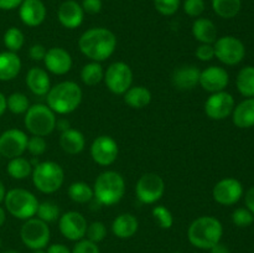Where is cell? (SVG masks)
I'll list each match as a JSON object with an SVG mask.
<instances>
[{"label":"cell","instance_id":"5","mask_svg":"<svg viewBox=\"0 0 254 253\" xmlns=\"http://www.w3.org/2000/svg\"><path fill=\"white\" fill-rule=\"evenodd\" d=\"M32 184L42 193H54L62 188L64 171L56 161H41L32 169Z\"/></svg>","mask_w":254,"mask_h":253},{"label":"cell","instance_id":"52","mask_svg":"<svg viewBox=\"0 0 254 253\" xmlns=\"http://www.w3.org/2000/svg\"><path fill=\"white\" fill-rule=\"evenodd\" d=\"M6 97L4 96L2 92H0V117L6 112Z\"/></svg>","mask_w":254,"mask_h":253},{"label":"cell","instance_id":"8","mask_svg":"<svg viewBox=\"0 0 254 253\" xmlns=\"http://www.w3.org/2000/svg\"><path fill=\"white\" fill-rule=\"evenodd\" d=\"M20 238L27 248L32 251L45 250L51 238L49 223L37 217L29 218L20 230Z\"/></svg>","mask_w":254,"mask_h":253},{"label":"cell","instance_id":"48","mask_svg":"<svg viewBox=\"0 0 254 253\" xmlns=\"http://www.w3.org/2000/svg\"><path fill=\"white\" fill-rule=\"evenodd\" d=\"M47 253H72L67 246L62 245V243H54V245L49 246L46 251Z\"/></svg>","mask_w":254,"mask_h":253},{"label":"cell","instance_id":"35","mask_svg":"<svg viewBox=\"0 0 254 253\" xmlns=\"http://www.w3.org/2000/svg\"><path fill=\"white\" fill-rule=\"evenodd\" d=\"M37 218L42 220L46 223L55 222L60 218L61 216V210H60L59 205L54 201H42L39 203V207H37Z\"/></svg>","mask_w":254,"mask_h":253},{"label":"cell","instance_id":"56","mask_svg":"<svg viewBox=\"0 0 254 253\" xmlns=\"http://www.w3.org/2000/svg\"><path fill=\"white\" fill-rule=\"evenodd\" d=\"M32 253H47V252H46V251H44V250H36V251H34Z\"/></svg>","mask_w":254,"mask_h":253},{"label":"cell","instance_id":"39","mask_svg":"<svg viewBox=\"0 0 254 253\" xmlns=\"http://www.w3.org/2000/svg\"><path fill=\"white\" fill-rule=\"evenodd\" d=\"M181 0H154V7L164 16H173L180 9Z\"/></svg>","mask_w":254,"mask_h":253},{"label":"cell","instance_id":"47","mask_svg":"<svg viewBox=\"0 0 254 253\" xmlns=\"http://www.w3.org/2000/svg\"><path fill=\"white\" fill-rule=\"evenodd\" d=\"M24 0H0V10H14L21 5Z\"/></svg>","mask_w":254,"mask_h":253},{"label":"cell","instance_id":"46","mask_svg":"<svg viewBox=\"0 0 254 253\" xmlns=\"http://www.w3.org/2000/svg\"><path fill=\"white\" fill-rule=\"evenodd\" d=\"M47 50L45 49L44 45L41 44H34L29 50V55L31 57V60L34 61H44L45 59V55H46Z\"/></svg>","mask_w":254,"mask_h":253},{"label":"cell","instance_id":"40","mask_svg":"<svg viewBox=\"0 0 254 253\" xmlns=\"http://www.w3.org/2000/svg\"><path fill=\"white\" fill-rule=\"evenodd\" d=\"M232 222L237 227H248L254 222V215L247 207L236 208L232 213Z\"/></svg>","mask_w":254,"mask_h":253},{"label":"cell","instance_id":"26","mask_svg":"<svg viewBox=\"0 0 254 253\" xmlns=\"http://www.w3.org/2000/svg\"><path fill=\"white\" fill-rule=\"evenodd\" d=\"M192 36L195 37L196 41L200 44H211L213 45L217 40V27L212 20L207 17H197L193 21L192 27Z\"/></svg>","mask_w":254,"mask_h":253},{"label":"cell","instance_id":"15","mask_svg":"<svg viewBox=\"0 0 254 253\" xmlns=\"http://www.w3.org/2000/svg\"><path fill=\"white\" fill-rule=\"evenodd\" d=\"M235 109V98L226 91L211 93L205 102L206 116L213 121H223L232 114Z\"/></svg>","mask_w":254,"mask_h":253},{"label":"cell","instance_id":"59","mask_svg":"<svg viewBox=\"0 0 254 253\" xmlns=\"http://www.w3.org/2000/svg\"><path fill=\"white\" fill-rule=\"evenodd\" d=\"M0 158H1V155H0Z\"/></svg>","mask_w":254,"mask_h":253},{"label":"cell","instance_id":"41","mask_svg":"<svg viewBox=\"0 0 254 253\" xmlns=\"http://www.w3.org/2000/svg\"><path fill=\"white\" fill-rule=\"evenodd\" d=\"M47 149V143L45 140V136H39V135H32L30 136L29 140H27V148L26 150L31 154L34 158L45 154Z\"/></svg>","mask_w":254,"mask_h":253},{"label":"cell","instance_id":"50","mask_svg":"<svg viewBox=\"0 0 254 253\" xmlns=\"http://www.w3.org/2000/svg\"><path fill=\"white\" fill-rule=\"evenodd\" d=\"M208 251H210V253H231L230 248L221 242H218L217 245H215L212 248H211V250H208Z\"/></svg>","mask_w":254,"mask_h":253},{"label":"cell","instance_id":"24","mask_svg":"<svg viewBox=\"0 0 254 253\" xmlns=\"http://www.w3.org/2000/svg\"><path fill=\"white\" fill-rule=\"evenodd\" d=\"M21 60L16 52H0V81L9 82L16 78L21 71Z\"/></svg>","mask_w":254,"mask_h":253},{"label":"cell","instance_id":"7","mask_svg":"<svg viewBox=\"0 0 254 253\" xmlns=\"http://www.w3.org/2000/svg\"><path fill=\"white\" fill-rule=\"evenodd\" d=\"M56 113L47 104H32L24 116V124L31 135L47 136L56 129Z\"/></svg>","mask_w":254,"mask_h":253},{"label":"cell","instance_id":"9","mask_svg":"<svg viewBox=\"0 0 254 253\" xmlns=\"http://www.w3.org/2000/svg\"><path fill=\"white\" fill-rule=\"evenodd\" d=\"M103 81L112 93L121 96L126 93L133 84V71L126 62H113L104 71Z\"/></svg>","mask_w":254,"mask_h":253},{"label":"cell","instance_id":"38","mask_svg":"<svg viewBox=\"0 0 254 253\" xmlns=\"http://www.w3.org/2000/svg\"><path fill=\"white\" fill-rule=\"evenodd\" d=\"M86 237L87 240L98 245L99 242H102L107 237L106 225L102 221H94V222L89 223L88 227H87Z\"/></svg>","mask_w":254,"mask_h":253},{"label":"cell","instance_id":"29","mask_svg":"<svg viewBox=\"0 0 254 253\" xmlns=\"http://www.w3.org/2000/svg\"><path fill=\"white\" fill-rule=\"evenodd\" d=\"M32 169L30 160H27L24 156H17V158L10 159L9 164L6 166V171L10 175V178L15 180H25L29 176H31Z\"/></svg>","mask_w":254,"mask_h":253},{"label":"cell","instance_id":"42","mask_svg":"<svg viewBox=\"0 0 254 253\" xmlns=\"http://www.w3.org/2000/svg\"><path fill=\"white\" fill-rule=\"evenodd\" d=\"M184 11L191 17H200L205 11V0H185L183 2Z\"/></svg>","mask_w":254,"mask_h":253},{"label":"cell","instance_id":"18","mask_svg":"<svg viewBox=\"0 0 254 253\" xmlns=\"http://www.w3.org/2000/svg\"><path fill=\"white\" fill-rule=\"evenodd\" d=\"M230 82L228 72L223 67L220 66H208L202 69L200 73V84L203 91L208 93H216V92L225 91L226 87Z\"/></svg>","mask_w":254,"mask_h":253},{"label":"cell","instance_id":"49","mask_svg":"<svg viewBox=\"0 0 254 253\" xmlns=\"http://www.w3.org/2000/svg\"><path fill=\"white\" fill-rule=\"evenodd\" d=\"M245 202H246V207H247L248 210H250L254 215V186L246 192Z\"/></svg>","mask_w":254,"mask_h":253},{"label":"cell","instance_id":"19","mask_svg":"<svg viewBox=\"0 0 254 253\" xmlns=\"http://www.w3.org/2000/svg\"><path fill=\"white\" fill-rule=\"evenodd\" d=\"M46 6L42 0H24L19 6L20 20L29 27L40 26L46 19Z\"/></svg>","mask_w":254,"mask_h":253},{"label":"cell","instance_id":"36","mask_svg":"<svg viewBox=\"0 0 254 253\" xmlns=\"http://www.w3.org/2000/svg\"><path fill=\"white\" fill-rule=\"evenodd\" d=\"M6 108L12 114H25L30 108V101L25 93L14 92L6 97Z\"/></svg>","mask_w":254,"mask_h":253},{"label":"cell","instance_id":"51","mask_svg":"<svg viewBox=\"0 0 254 253\" xmlns=\"http://www.w3.org/2000/svg\"><path fill=\"white\" fill-rule=\"evenodd\" d=\"M56 128L59 129V130L62 133V131L67 130V129H69V128H71V126H69V122L67 121V119L62 118V119H57Z\"/></svg>","mask_w":254,"mask_h":253},{"label":"cell","instance_id":"20","mask_svg":"<svg viewBox=\"0 0 254 253\" xmlns=\"http://www.w3.org/2000/svg\"><path fill=\"white\" fill-rule=\"evenodd\" d=\"M57 19L64 27L68 30H74L81 26L83 22L84 11L81 4L77 2L76 0H64L59 7Z\"/></svg>","mask_w":254,"mask_h":253},{"label":"cell","instance_id":"57","mask_svg":"<svg viewBox=\"0 0 254 253\" xmlns=\"http://www.w3.org/2000/svg\"><path fill=\"white\" fill-rule=\"evenodd\" d=\"M0 247H1V238H0Z\"/></svg>","mask_w":254,"mask_h":253},{"label":"cell","instance_id":"55","mask_svg":"<svg viewBox=\"0 0 254 253\" xmlns=\"http://www.w3.org/2000/svg\"><path fill=\"white\" fill-rule=\"evenodd\" d=\"M1 253H19V252H17V251H15V250H6V251H4V252H1Z\"/></svg>","mask_w":254,"mask_h":253},{"label":"cell","instance_id":"23","mask_svg":"<svg viewBox=\"0 0 254 253\" xmlns=\"http://www.w3.org/2000/svg\"><path fill=\"white\" fill-rule=\"evenodd\" d=\"M139 221L133 213L124 212L117 216L112 222V232L116 237L127 240L138 232Z\"/></svg>","mask_w":254,"mask_h":253},{"label":"cell","instance_id":"21","mask_svg":"<svg viewBox=\"0 0 254 253\" xmlns=\"http://www.w3.org/2000/svg\"><path fill=\"white\" fill-rule=\"evenodd\" d=\"M201 69L195 64H184L178 67L171 76L174 87L180 91L193 89L200 82Z\"/></svg>","mask_w":254,"mask_h":253},{"label":"cell","instance_id":"27","mask_svg":"<svg viewBox=\"0 0 254 253\" xmlns=\"http://www.w3.org/2000/svg\"><path fill=\"white\" fill-rule=\"evenodd\" d=\"M231 116L233 123L238 128L248 129L254 126V97L246 98L240 104L235 106Z\"/></svg>","mask_w":254,"mask_h":253},{"label":"cell","instance_id":"45","mask_svg":"<svg viewBox=\"0 0 254 253\" xmlns=\"http://www.w3.org/2000/svg\"><path fill=\"white\" fill-rule=\"evenodd\" d=\"M82 9H83L84 14L96 15L101 12L102 7H103V2L102 0H82L81 4Z\"/></svg>","mask_w":254,"mask_h":253},{"label":"cell","instance_id":"22","mask_svg":"<svg viewBox=\"0 0 254 253\" xmlns=\"http://www.w3.org/2000/svg\"><path fill=\"white\" fill-rule=\"evenodd\" d=\"M25 82H26L27 88L35 96H46L51 88V79H50L49 72L41 67H31L27 71Z\"/></svg>","mask_w":254,"mask_h":253},{"label":"cell","instance_id":"1","mask_svg":"<svg viewBox=\"0 0 254 253\" xmlns=\"http://www.w3.org/2000/svg\"><path fill=\"white\" fill-rule=\"evenodd\" d=\"M78 47L91 61L103 62L116 51L117 36L107 27H92L79 36Z\"/></svg>","mask_w":254,"mask_h":253},{"label":"cell","instance_id":"6","mask_svg":"<svg viewBox=\"0 0 254 253\" xmlns=\"http://www.w3.org/2000/svg\"><path fill=\"white\" fill-rule=\"evenodd\" d=\"M39 200L31 191L16 188L6 191L4 198L5 210L17 220L26 221L36 216Z\"/></svg>","mask_w":254,"mask_h":253},{"label":"cell","instance_id":"12","mask_svg":"<svg viewBox=\"0 0 254 253\" xmlns=\"http://www.w3.org/2000/svg\"><path fill=\"white\" fill-rule=\"evenodd\" d=\"M27 134L21 129H7L0 134V155L6 159L22 156L27 148Z\"/></svg>","mask_w":254,"mask_h":253},{"label":"cell","instance_id":"43","mask_svg":"<svg viewBox=\"0 0 254 253\" xmlns=\"http://www.w3.org/2000/svg\"><path fill=\"white\" fill-rule=\"evenodd\" d=\"M72 253H101L99 247L97 243L92 242V241L87 240V238H82V240L77 241L76 245L73 246L71 251Z\"/></svg>","mask_w":254,"mask_h":253},{"label":"cell","instance_id":"4","mask_svg":"<svg viewBox=\"0 0 254 253\" xmlns=\"http://www.w3.org/2000/svg\"><path fill=\"white\" fill-rule=\"evenodd\" d=\"M126 193V180L119 173L107 170L97 176L93 185V195L102 206H113L121 202Z\"/></svg>","mask_w":254,"mask_h":253},{"label":"cell","instance_id":"13","mask_svg":"<svg viewBox=\"0 0 254 253\" xmlns=\"http://www.w3.org/2000/svg\"><path fill=\"white\" fill-rule=\"evenodd\" d=\"M87 227L88 223L86 217L78 211H67L59 218L60 232L68 241L77 242L86 237Z\"/></svg>","mask_w":254,"mask_h":253},{"label":"cell","instance_id":"32","mask_svg":"<svg viewBox=\"0 0 254 253\" xmlns=\"http://www.w3.org/2000/svg\"><path fill=\"white\" fill-rule=\"evenodd\" d=\"M69 198L76 203H87L91 202L93 195V188L84 181H74L68 186Z\"/></svg>","mask_w":254,"mask_h":253},{"label":"cell","instance_id":"14","mask_svg":"<svg viewBox=\"0 0 254 253\" xmlns=\"http://www.w3.org/2000/svg\"><path fill=\"white\" fill-rule=\"evenodd\" d=\"M89 153L94 163L101 166H109L118 159L119 146L112 136L99 135L92 141Z\"/></svg>","mask_w":254,"mask_h":253},{"label":"cell","instance_id":"34","mask_svg":"<svg viewBox=\"0 0 254 253\" xmlns=\"http://www.w3.org/2000/svg\"><path fill=\"white\" fill-rule=\"evenodd\" d=\"M2 41H4V45L7 49V51H11V52L20 51L25 44L24 32L15 26L9 27V29L5 31L4 37H2Z\"/></svg>","mask_w":254,"mask_h":253},{"label":"cell","instance_id":"16","mask_svg":"<svg viewBox=\"0 0 254 253\" xmlns=\"http://www.w3.org/2000/svg\"><path fill=\"white\" fill-rule=\"evenodd\" d=\"M243 196V185L233 178H226L218 181L212 189V197L217 203L223 206H232L237 203Z\"/></svg>","mask_w":254,"mask_h":253},{"label":"cell","instance_id":"28","mask_svg":"<svg viewBox=\"0 0 254 253\" xmlns=\"http://www.w3.org/2000/svg\"><path fill=\"white\" fill-rule=\"evenodd\" d=\"M124 96L127 106L133 109H143L151 102V92L144 86H131Z\"/></svg>","mask_w":254,"mask_h":253},{"label":"cell","instance_id":"25","mask_svg":"<svg viewBox=\"0 0 254 253\" xmlns=\"http://www.w3.org/2000/svg\"><path fill=\"white\" fill-rule=\"evenodd\" d=\"M60 146L62 150L69 155H77L86 148V138L78 129L69 128L62 131L60 136Z\"/></svg>","mask_w":254,"mask_h":253},{"label":"cell","instance_id":"11","mask_svg":"<svg viewBox=\"0 0 254 253\" xmlns=\"http://www.w3.org/2000/svg\"><path fill=\"white\" fill-rule=\"evenodd\" d=\"M215 57L227 66L241 63L246 56V47L240 39L235 36H222L213 44Z\"/></svg>","mask_w":254,"mask_h":253},{"label":"cell","instance_id":"3","mask_svg":"<svg viewBox=\"0 0 254 253\" xmlns=\"http://www.w3.org/2000/svg\"><path fill=\"white\" fill-rule=\"evenodd\" d=\"M222 236V223L213 216H200L188 228L189 242L198 250H211L221 242Z\"/></svg>","mask_w":254,"mask_h":253},{"label":"cell","instance_id":"53","mask_svg":"<svg viewBox=\"0 0 254 253\" xmlns=\"http://www.w3.org/2000/svg\"><path fill=\"white\" fill-rule=\"evenodd\" d=\"M5 221H6V210L0 206V228L4 226Z\"/></svg>","mask_w":254,"mask_h":253},{"label":"cell","instance_id":"58","mask_svg":"<svg viewBox=\"0 0 254 253\" xmlns=\"http://www.w3.org/2000/svg\"><path fill=\"white\" fill-rule=\"evenodd\" d=\"M171 253H180V252H171Z\"/></svg>","mask_w":254,"mask_h":253},{"label":"cell","instance_id":"44","mask_svg":"<svg viewBox=\"0 0 254 253\" xmlns=\"http://www.w3.org/2000/svg\"><path fill=\"white\" fill-rule=\"evenodd\" d=\"M196 57L202 62H208L215 59V49L211 44H200L195 51Z\"/></svg>","mask_w":254,"mask_h":253},{"label":"cell","instance_id":"2","mask_svg":"<svg viewBox=\"0 0 254 253\" xmlns=\"http://www.w3.org/2000/svg\"><path fill=\"white\" fill-rule=\"evenodd\" d=\"M83 92L73 81H62L50 88L46 94L47 106L56 114H69L76 111L82 103Z\"/></svg>","mask_w":254,"mask_h":253},{"label":"cell","instance_id":"33","mask_svg":"<svg viewBox=\"0 0 254 253\" xmlns=\"http://www.w3.org/2000/svg\"><path fill=\"white\" fill-rule=\"evenodd\" d=\"M242 7L241 0H212V9L222 19H232L237 16Z\"/></svg>","mask_w":254,"mask_h":253},{"label":"cell","instance_id":"17","mask_svg":"<svg viewBox=\"0 0 254 253\" xmlns=\"http://www.w3.org/2000/svg\"><path fill=\"white\" fill-rule=\"evenodd\" d=\"M46 71L56 76H64L68 73L72 68V56L67 50L62 47H51L47 50L44 59Z\"/></svg>","mask_w":254,"mask_h":253},{"label":"cell","instance_id":"31","mask_svg":"<svg viewBox=\"0 0 254 253\" xmlns=\"http://www.w3.org/2000/svg\"><path fill=\"white\" fill-rule=\"evenodd\" d=\"M104 78V69L101 62L91 61L81 69V79L86 86L93 87L101 83Z\"/></svg>","mask_w":254,"mask_h":253},{"label":"cell","instance_id":"10","mask_svg":"<svg viewBox=\"0 0 254 253\" xmlns=\"http://www.w3.org/2000/svg\"><path fill=\"white\" fill-rule=\"evenodd\" d=\"M165 192V183L160 175L146 173L139 178L135 185L136 198L144 205L156 203Z\"/></svg>","mask_w":254,"mask_h":253},{"label":"cell","instance_id":"30","mask_svg":"<svg viewBox=\"0 0 254 253\" xmlns=\"http://www.w3.org/2000/svg\"><path fill=\"white\" fill-rule=\"evenodd\" d=\"M236 86L242 96L247 98L254 97V67L246 66L238 72Z\"/></svg>","mask_w":254,"mask_h":253},{"label":"cell","instance_id":"37","mask_svg":"<svg viewBox=\"0 0 254 253\" xmlns=\"http://www.w3.org/2000/svg\"><path fill=\"white\" fill-rule=\"evenodd\" d=\"M154 221L158 223V226L163 230H170L174 225V216L171 211L164 205L154 206L151 210Z\"/></svg>","mask_w":254,"mask_h":253},{"label":"cell","instance_id":"54","mask_svg":"<svg viewBox=\"0 0 254 253\" xmlns=\"http://www.w3.org/2000/svg\"><path fill=\"white\" fill-rule=\"evenodd\" d=\"M5 195H6V189H5L4 183H2V181L0 180V203L4 202Z\"/></svg>","mask_w":254,"mask_h":253}]
</instances>
